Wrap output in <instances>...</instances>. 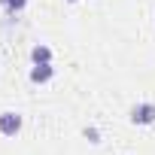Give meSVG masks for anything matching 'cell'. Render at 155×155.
I'll list each match as a JSON object with an SVG mask.
<instances>
[{"instance_id": "6da1fadb", "label": "cell", "mask_w": 155, "mask_h": 155, "mask_svg": "<svg viewBox=\"0 0 155 155\" xmlns=\"http://www.w3.org/2000/svg\"><path fill=\"white\" fill-rule=\"evenodd\" d=\"M18 131H21V116L18 113H0V134L15 137Z\"/></svg>"}, {"instance_id": "7a4b0ae2", "label": "cell", "mask_w": 155, "mask_h": 155, "mask_svg": "<svg viewBox=\"0 0 155 155\" xmlns=\"http://www.w3.org/2000/svg\"><path fill=\"white\" fill-rule=\"evenodd\" d=\"M131 122L137 125H152L155 122V104H137L131 110Z\"/></svg>"}, {"instance_id": "3957f363", "label": "cell", "mask_w": 155, "mask_h": 155, "mask_svg": "<svg viewBox=\"0 0 155 155\" xmlns=\"http://www.w3.org/2000/svg\"><path fill=\"white\" fill-rule=\"evenodd\" d=\"M52 64H34V70H31V82H49L52 79Z\"/></svg>"}, {"instance_id": "277c9868", "label": "cell", "mask_w": 155, "mask_h": 155, "mask_svg": "<svg viewBox=\"0 0 155 155\" xmlns=\"http://www.w3.org/2000/svg\"><path fill=\"white\" fill-rule=\"evenodd\" d=\"M31 58H34V64H52V49L49 46H34Z\"/></svg>"}, {"instance_id": "5b68a950", "label": "cell", "mask_w": 155, "mask_h": 155, "mask_svg": "<svg viewBox=\"0 0 155 155\" xmlns=\"http://www.w3.org/2000/svg\"><path fill=\"white\" fill-rule=\"evenodd\" d=\"M0 3H3V6H9L12 12H21V9L28 6V0H0Z\"/></svg>"}, {"instance_id": "8992f818", "label": "cell", "mask_w": 155, "mask_h": 155, "mask_svg": "<svg viewBox=\"0 0 155 155\" xmlns=\"http://www.w3.org/2000/svg\"><path fill=\"white\" fill-rule=\"evenodd\" d=\"M67 3H76V0H67Z\"/></svg>"}]
</instances>
